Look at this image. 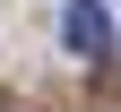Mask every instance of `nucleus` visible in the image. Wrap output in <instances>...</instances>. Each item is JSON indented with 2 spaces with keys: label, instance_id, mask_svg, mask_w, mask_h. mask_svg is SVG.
Here are the masks:
<instances>
[{
  "label": "nucleus",
  "instance_id": "f257e3e1",
  "mask_svg": "<svg viewBox=\"0 0 121 112\" xmlns=\"http://www.w3.org/2000/svg\"><path fill=\"white\" fill-rule=\"evenodd\" d=\"M60 35H69V52H86V60H104V52H112V9H104V0H78Z\"/></svg>",
  "mask_w": 121,
  "mask_h": 112
}]
</instances>
